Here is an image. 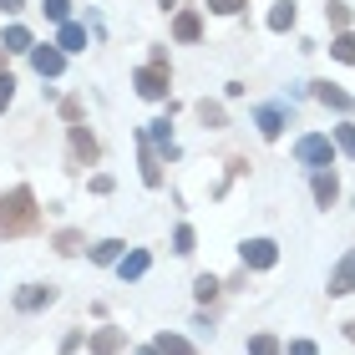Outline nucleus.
<instances>
[{
	"instance_id": "obj_36",
	"label": "nucleus",
	"mask_w": 355,
	"mask_h": 355,
	"mask_svg": "<svg viewBox=\"0 0 355 355\" xmlns=\"http://www.w3.org/2000/svg\"><path fill=\"white\" fill-rule=\"evenodd\" d=\"M345 335H350V340H355V320H350V325H345Z\"/></svg>"
},
{
	"instance_id": "obj_10",
	"label": "nucleus",
	"mask_w": 355,
	"mask_h": 355,
	"mask_svg": "<svg viewBox=\"0 0 355 355\" xmlns=\"http://www.w3.org/2000/svg\"><path fill=\"white\" fill-rule=\"evenodd\" d=\"M173 36H178V41H198V36H203V21H198V10H178V21H173Z\"/></svg>"
},
{
	"instance_id": "obj_24",
	"label": "nucleus",
	"mask_w": 355,
	"mask_h": 355,
	"mask_svg": "<svg viewBox=\"0 0 355 355\" xmlns=\"http://www.w3.org/2000/svg\"><path fill=\"white\" fill-rule=\"evenodd\" d=\"M56 254H67V259H71V254H82V234H76V229H61V234H56Z\"/></svg>"
},
{
	"instance_id": "obj_14",
	"label": "nucleus",
	"mask_w": 355,
	"mask_h": 355,
	"mask_svg": "<svg viewBox=\"0 0 355 355\" xmlns=\"http://www.w3.org/2000/svg\"><path fill=\"white\" fill-rule=\"evenodd\" d=\"M148 264H153V254H148V249H132V254L117 264V274H122V279H142V274H148Z\"/></svg>"
},
{
	"instance_id": "obj_19",
	"label": "nucleus",
	"mask_w": 355,
	"mask_h": 355,
	"mask_svg": "<svg viewBox=\"0 0 355 355\" xmlns=\"http://www.w3.org/2000/svg\"><path fill=\"white\" fill-rule=\"evenodd\" d=\"M0 46H6V51H36V41H31V31H26V26H10Z\"/></svg>"
},
{
	"instance_id": "obj_27",
	"label": "nucleus",
	"mask_w": 355,
	"mask_h": 355,
	"mask_svg": "<svg viewBox=\"0 0 355 355\" xmlns=\"http://www.w3.org/2000/svg\"><path fill=\"white\" fill-rule=\"evenodd\" d=\"M249 355H279V340H274V335H254V340H249Z\"/></svg>"
},
{
	"instance_id": "obj_16",
	"label": "nucleus",
	"mask_w": 355,
	"mask_h": 355,
	"mask_svg": "<svg viewBox=\"0 0 355 355\" xmlns=\"http://www.w3.org/2000/svg\"><path fill=\"white\" fill-rule=\"evenodd\" d=\"M315 96H320L325 107H335V112H350V96L335 87V82H315Z\"/></svg>"
},
{
	"instance_id": "obj_32",
	"label": "nucleus",
	"mask_w": 355,
	"mask_h": 355,
	"mask_svg": "<svg viewBox=\"0 0 355 355\" xmlns=\"http://www.w3.org/2000/svg\"><path fill=\"white\" fill-rule=\"evenodd\" d=\"M10 96H15V82H10V71H6V76H0V112L10 107Z\"/></svg>"
},
{
	"instance_id": "obj_35",
	"label": "nucleus",
	"mask_w": 355,
	"mask_h": 355,
	"mask_svg": "<svg viewBox=\"0 0 355 355\" xmlns=\"http://www.w3.org/2000/svg\"><path fill=\"white\" fill-rule=\"evenodd\" d=\"M6 56H10V51H6V46H0V76H6Z\"/></svg>"
},
{
	"instance_id": "obj_17",
	"label": "nucleus",
	"mask_w": 355,
	"mask_h": 355,
	"mask_svg": "<svg viewBox=\"0 0 355 355\" xmlns=\"http://www.w3.org/2000/svg\"><path fill=\"white\" fill-rule=\"evenodd\" d=\"M137 148H142V183L157 188V183H163V168H157V157H153V148H148V137H137Z\"/></svg>"
},
{
	"instance_id": "obj_2",
	"label": "nucleus",
	"mask_w": 355,
	"mask_h": 355,
	"mask_svg": "<svg viewBox=\"0 0 355 355\" xmlns=\"http://www.w3.org/2000/svg\"><path fill=\"white\" fill-rule=\"evenodd\" d=\"M132 87L148 96V102H163V96H168V61H153V67H142V71L132 76Z\"/></svg>"
},
{
	"instance_id": "obj_5",
	"label": "nucleus",
	"mask_w": 355,
	"mask_h": 355,
	"mask_svg": "<svg viewBox=\"0 0 355 355\" xmlns=\"http://www.w3.org/2000/svg\"><path fill=\"white\" fill-rule=\"evenodd\" d=\"M31 67H36L41 76H61V67H67V51H61V46H36V51H31Z\"/></svg>"
},
{
	"instance_id": "obj_26",
	"label": "nucleus",
	"mask_w": 355,
	"mask_h": 355,
	"mask_svg": "<svg viewBox=\"0 0 355 355\" xmlns=\"http://www.w3.org/2000/svg\"><path fill=\"white\" fill-rule=\"evenodd\" d=\"M335 148L355 157V127H350V122H340V127H335Z\"/></svg>"
},
{
	"instance_id": "obj_34",
	"label": "nucleus",
	"mask_w": 355,
	"mask_h": 355,
	"mask_svg": "<svg viewBox=\"0 0 355 355\" xmlns=\"http://www.w3.org/2000/svg\"><path fill=\"white\" fill-rule=\"evenodd\" d=\"M0 10H21V0H0Z\"/></svg>"
},
{
	"instance_id": "obj_30",
	"label": "nucleus",
	"mask_w": 355,
	"mask_h": 355,
	"mask_svg": "<svg viewBox=\"0 0 355 355\" xmlns=\"http://www.w3.org/2000/svg\"><path fill=\"white\" fill-rule=\"evenodd\" d=\"M198 117L214 122V127H223V107H218V102H198Z\"/></svg>"
},
{
	"instance_id": "obj_38",
	"label": "nucleus",
	"mask_w": 355,
	"mask_h": 355,
	"mask_svg": "<svg viewBox=\"0 0 355 355\" xmlns=\"http://www.w3.org/2000/svg\"><path fill=\"white\" fill-rule=\"evenodd\" d=\"M163 6H178V0H163Z\"/></svg>"
},
{
	"instance_id": "obj_13",
	"label": "nucleus",
	"mask_w": 355,
	"mask_h": 355,
	"mask_svg": "<svg viewBox=\"0 0 355 355\" xmlns=\"http://www.w3.org/2000/svg\"><path fill=\"white\" fill-rule=\"evenodd\" d=\"M71 153H76V163H96V137L87 127H71Z\"/></svg>"
},
{
	"instance_id": "obj_11",
	"label": "nucleus",
	"mask_w": 355,
	"mask_h": 355,
	"mask_svg": "<svg viewBox=\"0 0 355 355\" xmlns=\"http://www.w3.org/2000/svg\"><path fill=\"white\" fill-rule=\"evenodd\" d=\"M56 46H61V51H87V26L67 21V26L56 31Z\"/></svg>"
},
{
	"instance_id": "obj_21",
	"label": "nucleus",
	"mask_w": 355,
	"mask_h": 355,
	"mask_svg": "<svg viewBox=\"0 0 355 355\" xmlns=\"http://www.w3.org/2000/svg\"><path fill=\"white\" fill-rule=\"evenodd\" d=\"M157 355H193V345L183 340V335H168L163 330V335H157Z\"/></svg>"
},
{
	"instance_id": "obj_28",
	"label": "nucleus",
	"mask_w": 355,
	"mask_h": 355,
	"mask_svg": "<svg viewBox=\"0 0 355 355\" xmlns=\"http://www.w3.org/2000/svg\"><path fill=\"white\" fill-rule=\"evenodd\" d=\"M41 10L51 15V21H61V26H67V10H71V0H41Z\"/></svg>"
},
{
	"instance_id": "obj_1",
	"label": "nucleus",
	"mask_w": 355,
	"mask_h": 355,
	"mask_svg": "<svg viewBox=\"0 0 355 355\" xmlns=\"http://www.w3.org/2000/svg\"><path fill=\"white\" fill-rule=\"evenodd\" d=\"M41 223L36 214V198H31V188H10L6 198H0V239H21Z\"/></svg>"
},
{
	"instance_id": "obj_6",
	"label": "nucleus",
	"mask_w": 355,
	"mask_h": 355,
	"mask_svg": "<svg viewBox=\"0 0 355 355\" xmlns=\"http://www.w3.org/2000/svg\"><path fill=\"white\" fill-rule=\"evenodd\" d=\"M51 300H56V289H51V284H26L21 295H15V310H26V315H31V310H46Z\"/></svg>"
},
{
	"instance_id": "obj_31",
	"label": "nucleus",
	"mask_w": 355,
	"mask_h": 355,
	"mask_svg": "<svg viewBox=\"0 0 355 355\" xmlns=\"http://www.w3.org/2000/svg\"><path fill=\"white\" fill-rule=\"evenodd\" d=\"M208 10H218V15H239V10H244V0H208Z\"/></svg>"
},
{
	"instance_id": "obj_20",
	"label": "nucleus",
	"mask_w": 355,
	"mask_h": 355,
	"mask_svg": "<svg viewBox=\"0 0 355 355\" xmlns=\"http://www.w3.org/2000/svg\"><path fill=\"white\" fill-rule=\"evenodd\" d=\"M96 264H122V239H102V244L92 249Z\"/></svg>"
},
{
	"instance_id": "obj_7",
	"label": "nucleus",
	"mask_w": 355,
	"mask_h": 355,
	"mask_svg": "<svg viewBox=\"0 0 355 355\" xmlns=\"http://www.w3.org/2000/svg\"><path fill=\"white\" fill-rule=\"evenodd\" d=\"M335 198H340V178H335V168H315V203L330 208Z\"/></svg>"
},
{
	"instance_id": "obj_25",
	"label": "nucleus",
	"mask_w": 355,
	"mask_h": 355,
	"mask_svg": "<svg viewBox=\"0 0 355 355\" xmlns=\"http://www.w3.org/2000/svg\"><path fill=\"white\" fill-rule=\"evenodd\" d=\"M173 254H193V229H188V223L173 229Z\"/></svg>"
},
{
	"instance_id": "obj_37",
	"label": "nucleus",
	"mask_w": 355,
	"mask_h": 355,
	"mask_svg": "<svg viewBox=\"0 0 355 355\" xmlns=\"http://www.w3.org/2000/svg\"><path fill=\"white\" fill-rule=\"evenodd\" d=\"M137 355H157V345H153V350H137Z\"/></svg>"
},
{
	"instance_id": "obj_12",
	"label": "nucleus",
	"mask_w": 355,
	"mask_h": 355,
	"mask_svg": "<svg viewBox=\"0 0 355 355\" xmlns=\"http://www.w3.org/2000/svg\"><path fill=\"white\" fill-rule=\"evenodd\" d=\"M254 122H259V132H264L269 142L284 132V112H279V107H259V112H254Z\"/></svg>"
},
{
	"instance_id": "obj_4",
	"label": "nucleus",
	"mask_w": 355,
	"mask_h": 355,
	"mask_svg": "<svg viewBox=\"0 0 355 355\" xmlns=\"http://www.w3.org/2000/svg\"><path fill=\"white\" fill-rule=\"evenodd\" d=\"M239 259H244L249 269H274L279 264V244H274V239H249V244L239 249Z\"/></svg>"
},
{
	"instance_id": "obj_15",
	"label": "nucleus",
	"mask_w": 355,
	"mask_h": 355,
	"mask_svg": "<svg viewBox=\"0 0 355 355\" xmlns=\"http://www.w3.org/2000/svg\"><path fill=\"white\" fill-rule=\"evenodd\" d=\"M122 345H127L122 330H96V335H92V355H117Z\"/></svg>"
},
{
	"instance_id": "obj_18",
	"label": "nucleus",
	"mask_w": 355,
	"mask_h": 355,
	"mask_svg": "<svg viewBox=\"0 0 355 355\" xmlns=\"http://www.w3.org/2000/svg\"><path fill=\"white\" fill-rule=\"evenodd\" d=\"M300 21V10H295V0H279V6L269 10V31H289Z\"/></svg>"
},
{
	"instance_id": "obj_22",
	"label": "nucleus",
	"mask_w": 355,
	"mask_h": 355,
	"mask_svg": "<svg viewBox=\"0 0 355 355\" xmlns=\"http://www.w3.org/2000/svg\"><path fill=\"white\" fill-rule=\"evenodd\" d=\"M330 56H340V61H350V67H355V36H350V31H340V36L330 41Z\"/></svg>"
},
{
	"instance_id": "obj_33",
	"label": "nucleus",
	"mask_w": 355,
	"mask_h": 355,
	"mask_svg": "<svg viewBox=\"0 0 355 355\" xmlns=\"http://www.w3.org/2000/svg\"><path fill=\"white\" fill-rule=\"evenodd\" d=\"M289 355H320V350H315V340H295V345H289Z\"/></svg>"
},
{
	"instance_id": "obj_3",
	"label": "nucleus",
	"mask_w": 355,
	"mask_h": 355,
	"mask_svg": "<svg viewBox=\"0 0 355 355\" xmlns=\"http://www.w3.org/2000/svg\"><path fill=\"white\" fill-rule=\"evenodd\" d=\"M295 157H300V163H310V168H330L335 163V148H330V137L310 132V137L295 142Z\"/></svg>"
},
{
	"instance_id": "obj_23",
	"label": "nucleus",
	"mask_w": 355,
	"mask_h": 355,
	"mask_svg": "<svg viewBox=\"0 0 355 355\" xmlns=\"http://www.w3.org/2000/svg\"><path fill=\"white\" fill-rule=\"evenodd\" d=\"M218 289H223V284L214 279V274H198V279H193V295H198L203 304H208V300H218Z\"/></svg>"
},
{
	"instance_id": "obj_9",
	"label": "nucleus",
	"mask_w": 355,
	"mask_h": 355,
	"mask_svg": "<svg viewBox=\"0 0 355 355\" xmlns=\"http://www.w3.org/2000/svg\"><path fill=\"white\" fill-rule=\"evenodd\" d=\"M350 289H355V254H350V259H340V264H335V274H330V295H335V300L350 295Z\"/></svg>"
},
{
	"instance_id": "obj_8",
	"label": "nucleus",
	"mask_w": 355,
	"mask_h": 355,
	"mask_svg": "<svg viewBox=\"0 0 355 355\" xmlns=\"http://www.w3.org/2000/svg\"><path fill=\"white\" fill-rule=\"evenodd\" d=\"M142 137H148L153 148H157V153L168 157V163L178 157V142H173V132H168V117H157V122H148V132H142Z\"/></svg>"
},
{
	"instance_id": "obj_29",
	"label": "nucleus",
	"mask_w": 355,
	"mask_h": 355,
	"mask_svg": "<svg viewBox=\"0 0 355 355\" xmlns=\"http://www.w3.org/2000/svg\"><path fill=\"white\" fill-rule=\"evenodd\" d=\"M325 15H330V26H335V31H345V26H350V10H345V6H335V0L325 6Z\"/></svg>"
}]
</instances>
